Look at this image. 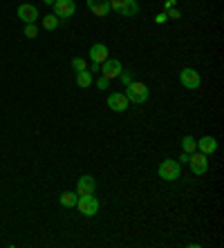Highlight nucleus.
Returning <instances> with one entry per match:
<instances>
[{
	"label": "nucleus",
	"mask_w": 224,
	"mask_h": 248,
	"mask_svg": "<svg viewBox=\"0 0 224 248\" xmlns=\"http://www.w3.org/2000/svg\"><path fill=\"white\" fill-rule=\"evenodd\" d=\"M126 98L130 101V103H135V105H141V103H146L148 101V85L146 83H135L132 81L130 85H126Z\"/></svg>",
	"instance_id": "1"
},
{
	"label": "nucleus",
	"mask_w": 224,
	"mask_h": 248,
	"mask_svg": "<svg viewBox=\"0 0 224 248\" xmlns=\"http://www.w3.org/2000/svg\"><path fill=\"white\" fill-rule=\"evenodd\" d=\"M157 172L164 181H175L179 179V174H182V163L177 159H166V161H161L159 168H157Z\"/></svg>",
	"instance_id": "2"
},
{
	"label": "nucleus",
	"mask_w": 224,
	"mask_h": 248,
	"mask_svg": "<svg viewBox=\"0 0 224 248\" xmlns=\"http://www.w3.org/2000/svg\"><path fill=\"white\" fill-rule=\"evenodd\" d=\"M99 199L94 195H83L79 197V202H76V208H79L81 215H86V217H94L99 213Z\"/></svg>",
	"instance_id": "3"
},
{
	"label": "nucleus",
	"mask_w": 224,
	"mask_h": 248,
	"mask_svg": "<svg viewBox=\"0 0 224 248\" xmlns=\"http://www.w3.org/2000/svg\"><path fill=\"white\" fill-rule=\"evenodd\" d=\"M110 9L121 16H137L139 14L137 0H110Z\"/></svg>",
	"instance_id": "4"
},
{
	"label": "nucleus",
	"mask_w": 224,
	"mask_h": 248,
	"mask_svg": "<svg viewBox=\"0 0 224 248\" xmlns=\"http://www.w3.org/2000/svg\"><path fill=\"white\" fill-rule=\"evenodd\" d=\"M179 83L186 87V90H197L202 85V78H200V72L193 67H184L179 72Z\"/></svg>",
	"instance_id": "5"
},
{
	"label": "nucleus",
	"mask_w": 224,
	"mask_h": 248,
	"mask_svg": "<svg viewBox=\"0 0 224 248\" xmlns=\"http://www.w3.org/2000/svg\"><path fill=\"white\" fill-rule=\"evenodd\" d=\"M52 7H54V16H56L58 20H61V18L68 20V18H72L74 16V12H76L74 0H56Z\"/></svg>",
	"instance_id": "6"
},
{
	"label": "nucleus",
	"mask_w": 224,
	"mask_h": 248,
	"mask_svg": "<svg viewBox=\"0 0 224 248\" xmlns=\"http://www.w3.org/2000/svg\"><path fill=\"white\" fill-rule=\"evenodd\" d=\"M108 108L112 112H126L128 108H130V101L126 98L123 92H112L108 96Z\"/></svg>",
	"instance_id": "7"
},
{
	"label": "nucleus",
	"mask_w": 224,
	"mask_h": 248,
	"mask_svg": "<svg viewBox=\"0 0 224 248\" xmlns=\"http://www.w3.org/2000/svg\"><path fill=\"white\" fill-rule=\"evenodd\" d=\"M94 190H97V181H94L92 174H83V177H79V181H76V195L79 197L94 195Z\"/></svg>",
	"instance_id": "8"
},
{
	"label": "nucleus",
	"mask_w": 224,
	"mask_h": 248,
	"mask_svg": "<svg viewBox=\"0 0 224 248\" xmlns=\"http://www.w3.org/2000/svg\"><path fill=\"white\" fill-rule=\"evenodd\" d=\"M189 166H190V172L193 174H207V170H208V159H207V155H190V159H189Z\"/></svg>",
	"instance_id": "9"
},
{
	"label": "nucleus",
	"mask_w": 224,
	"mask_h": 248,
	"mask_svg": "<svg viewBox=\"0 0 224 248\" xmlns=\"http://www.w3.org/2000/svg\"><path fill=\"white\" fill-rule=\"evenodd\" d=\"M101 69H103V78H108V81L117 78V76L123 72L121 63H119V61H115V58H108L105 63H101Z\"/></svg>",
	"instance_id": "10"
},
{
	"label": "nucleus",
	"mask_w": 224,
	"mask_h": 248,
	"mask_svg": "<svg viewBox=\"0 0 224 248\" xmlns=\"http://www.w3.org/2000/svg\"><path fill=\"white\" fill-rule=\"evenodd\" d=\"M87 7H90V12L94 14L97 18H105L112 9H110V0H86Z\"/></svg>",
	"instance_id": "11"
},
{
	"label": "nucleus",
	"mask_w": 224,
	"mask_h": 248,
	"mask_svg": "<svg viewBox=\"0 0 224 248\" xmlns=\"http://www.w3.org/2000/svg\"><path fill=\"white\" fill-rule=\"evenodd\" d=\"M18 18H20L25 25L36 23V18H38V9H36L34 5H27V2H25V5L18 7Z\"/></svg>",
	"instance_id": "12"
},
{
	"label": "nucleus",
	"mask_w": 224,
	"mask_h": 248,
	"mask_svg": "<svg viewBox=\"0 0 224 248\" xmlns=\"http://www.w3.org/2000/svg\"><path fill=\"white\" fill-rule=\"evenodd\" d=\"M90 61H92V63H105V61H108V47L103 45V43H97V45H92L90 47Z\"/></svg>",
	"instance_id": "13"
},
{
	"label": "nucleus",
	"mask_w": 224,
	"mask_h": 248,
	"mask_svg": "<svg viewBox=\"0 0 224 248\" xmlns=\"http://www.w3.org/2000/svg\"><path fill=\"white\" fill-rule=\"evenodd\" d=\"M197 150L202 152V155H213V152L218 150V141L213 137H202L200 141H197Z\"/></svg>",
	"instance_id": "14"
},
{
	"label": "nucleus",
	"mask_w": 224,
	"mask_h": 248,
	"mask_svg": "<svg viewBox=\"0 0 224 248\" xmlns=\"http://www.w3.org/2000/svg\"><path fill=\"white\" fill-rule=\"evenodd\" d=\"M76 85L83 87V90H87V87L92 85V74H90L87 69H83V72H76Z\"/></svg>",
	"instance_id": "15"
},
{
	"label": "nucleus",
	"mask_w": 224,
	"mask_h": 248,
	"mask_svg": "<svg viewBox=\"0 0 224 248\" xmlns=\"http://www.w3.org/2000/svg\"><path fill=\"white\" fill-rule=\"evenodd\" d=\"M58 202H61V206L63 208H74L76 202H79V195H76V192H63Z\"/></svg>",
	"instance_id": "16"
},
{
	"label": "nucleus",
	"mask_w": 224,
	"mask_h": 248,
	"mask_svg": "<svg viewBox=\"0 0 224 248\" xmlns=\"http://www.w3.org/2000/svg\"><path fill=\"white\" fill-rule=\"evenodd\" d=\"M197 150V141L193 137H184L182 139V152H186V155H193V152Z\"/></svg>",
	"instance_id": "17"
},
{
	"label": "nucleus",
	"mask_w": 224,
	"mask_h": 248,
	"mask_svg": "<svg viewBox=\"0 0 224 248\" xmlns=\"http://www.w3.org/2000/svg\"><path fill=\"white\" fill-rule=\"evenodd\" d=\"M43 27L47 29V31H52V29L58 27V18L54 16V14H47L45 18H43Z\"/></svg>",
	"instance_id": "18"
},
{
	"label": "nucleus",
	"mask_w": 224,
	"mask_h": 248,
	"mask_svg": "<svg viewBox=\"0 0 224 248\" xmlns=\"http://www.w3.org/2000/svg\"><path fill=\"white\" fill-rule=\"evenodd\" d=\"M25 36H27V38H36V36H38V29H36L34 23H27V25H25Z\"/></svg>",
	"instance_id": "19"
},
{
	"label": "nucleus",
	"mask_w": 224,
	"mask_h": 248,
	"mask_svg": "<svg viewBox=\"0 0 224 248\" xmlns=\"http://www.w3.org/2000/svg\"><path fill=\"white\" fill-rule=\"evenodd\" d=\"M72 67H74L76 72H83V69H86V61H83V58H72Z\"/></svg>",
	"instance_id": "20"
},
{
	"label": "nucleus",
	"mask_w": 224,
	"mask_h": 248,
	"mask_svg": "<svg viewBox=\"0 0 224 248\" xmlns=\"http://www.w3.org/2000/svg\"><path fill=\"white\" fill-rule=\"evenodd\" d=\"M108 85H110V81H108V78H103V76H101V78L97 81V87H99V90H108Z\"/></svg>",
	"instance_id": "21"
},
{
	"label": "nucleus",
	"mask_w": 224,
	"mask_h": 248,
	"mask_svg": "<svg viewBox=\"0 0 224 248\" xmlns=\"http://www.w3.org/2000/svg\"><path fill=\"white\" fill-rule=\"evenodd\" d=\"M121 81H123V85H130V83H132V76L130 74H128V72H121Z\"/></svg>",
	"instance_id": "22"
},
{
	"label": "nucleus",
	"mask_w": 224,
	"mask_h": 248,
	"mask_svg": "<svg viewBox=\"0 0 224 248\" xmlns=\"http://www.w3.org/2000/svg\"><path fill=\"white\" fill-rule=\"evenodd\" d=\"M189 159H190V155H186V152H184V155L179 156V163H189Z\"/></svg>",
	"instance_id": "23"
},
{
	"label": "nucleus",
	"mask_w": 224,
	"mask_h": 248,
	"mask_svg": "<svg viewBox=\"0 0 224 248\" xmlns=\"http://www.w3.org/2000/svg\"><path fill=\"white\" fill-rule=\"evenodd\" d=\"M43 2H45V5H54V2H56V0H43Z\"/></svg>",
	"instance_id": "24"
}]
</instances>
